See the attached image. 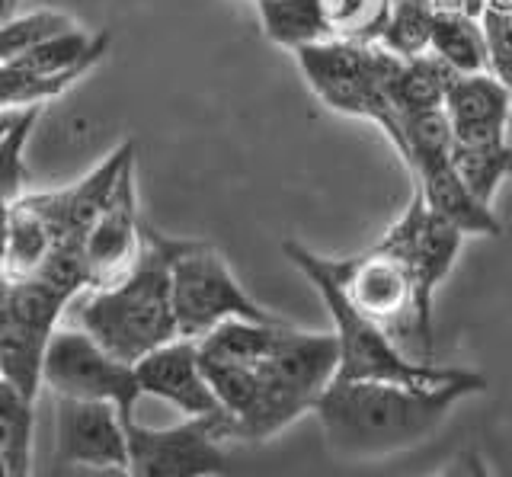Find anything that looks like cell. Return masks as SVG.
Wrapping results in <instances>:
<instances>
[{"label":"cell","instance_id":"7","mask_svg":"<svg viewBox=\"0 0 512 477\" xmlns=\"http://www.w3.org/2000/svg\"><path fill=\"white\" fill-rule=\"evenodd\" d=\"M45 388L55 397H77V401H109L132 423L141 401V385L135 365L112 356L103 343H96L87 330L58 327L45 353L42 369Z\"/></svg>","mask_w":512,"mask_h":477},{"label":"cell","instance_id":"31","mask_svg":"<svg viewBox=\"0 0 512 477\" xmlns=\"http://www.w3.org/2000/svg\"><path fill=\"white\" fill-rule=\"evenodd\" d=\"M23 113H26V109H23ZM23 113H13V109H0V145H4V138L13 132V125L20 122Z\"/></svg>","mask_w":512,"mask_h":477},{"label":"cell","instance_id":"29","mask_svg":"<svg viewBox=\"0 0 512 477\" xmlns=\"http://www.w3.org/2000/svg\"><path fill=\"white\" fill-rule=\"evenodd\" d=\"M48 477H128V468H80V465H55Z\"/></svg>","mask_w":512,"mask_h":477},{"label":"cell","instance_id":"30","mask_svg":"<svg viewBox=\"0 0 512 477\" xmlns=\"http://www.w3.org/2000/svg\"><path fill=\"white\" fill-rule=\"evenodd\" d=\"M7 228H10V205L0 202V279H7Z\"/></svg>","mask_w":512,"mask_h":477},{"label":"cell","instance_id":"2","mask_svg":"<svg viewBox=\"0 0 512 477\" xmlns=\"http://www.w3.org/2000/svg\"><path fill=\"white\" fill-rule=\"evenodd\" d=\"M173 241L141 225L138 257L112 282L96 285L74 301V324L103 343L112 356L141 362L154 349L180 340L173 311Z\"/></svg>","mask_w":512,"mask_h":477},{"label":"cell","instance_id":"5","mask_svg":"<svg viewBox=\"0 0 512 477\" xmlns=\"http://www.w3.org/2000/svg\"><path fill=\"white\" fill-rule=\"evenodd\" d=\"M173 311L183 340H205L228 321H279L244 292L228 260L205 241H173Z\"/></svg>","mask_w":512,"mask_h":477},{"label":"cell","instance_id":"32","mask_svg":"<svg viewBox=\"0 0 512 477\" xmlns=\"http://www.w3.org/2000/svg\"><path fill=\"white\" fill-rule=\"evenodd\" d=\"M20 4L23 0H0V20L16 17V13H20Z\"/></svg>","mask_w":512,"mask_h":477},{"label":"cell","instance_id":"15","mask_svg":"<svg viewBox=\"0 0 512 477\" xmlns=\"http://www.w3.org/2000/svg\"><path fill=\"white\" fill-rule=\"evenodd\" d=\"M452 148L413 157L407 164L413 177V189L423 196V202L432 212L442 215L445 221H452V225L468 237L500 234L503 231L500 218H496L490 205L480 202L468 189V183L461 180V173L452 161Z\"/></svg>","mask_w":512,"mask_h":477},{"label":"cell","instance_id":"11","mask_svg":"<svg viewBox=\"0 0 512 477\" xmlns=\"http://www.w3.org/2000/svg\"><path fill=\"white\" fill-rule=\"evenodd\" d=\"M55 465L125 468L128 420L109 401L55 397Z\"/></svg>","mask_w":512,"mask_h":477},{"label":"cell","instance_id":"17","mask_svg":"<svg viewBox=\"0 0 512 477\" xmlns=\"http://www.w3.org/2000/svg\"><path fill=\"white\" fill-rule=\"evenodd\" d=\"M52 337H55L52 330H42L23 321V317H16L0 301V369H4V378L10 385L32 404L39 401V394L45 388L42 369Z\"/></svg>","mask_w":512,"mask_h":477},{"label":"cell","instance_id":"4","mask_svg":"<svg viewBox=\"0 0 512 477\" xmlns=\"http://www.w3.org/2000/svg\"><path fill=\"white\" fill-rule=\"evenodd\" d=\"M308 87L324 100L333 113L375 122L388 135L394 151L404 141V116L391 100V74L397 58L384 45L352 42V39H324L292 52Z\"/></svg>","mask_w":512,"mask_h":477},{"label":"cell","instance_id":"35","mask_svg":"<svg viewBox=\"0 0 512 477\" xmlns=\"http://www.w3.org/2000/svg\"><path fill=\"white\" fill-rule=\"evenodd\" d=\"M509 141H512V125H509Z\"/></svg>","mask_w":512,"mask_h":477},{"label":"cell","instance_id":"21","mask_svg":"<svg viewBox=\"0 0 512 477\" xmlns=\"http://www.w3.org/2000/svg\"><path fill=\"white\" fill-rule=\"evenodd\" d=\"M55 234L48 221L32 209L26 196L10 202V228H7V276L20 279L32 276L42 266V260L52 253Z\"/></svg>","mask_w":512,"mask_h":477},{"label":"cell","instance_id":"12","mask_svg":"<svg viewBox=\"0 0 512 477\" xmlns=\"http://www.w3.org/2000/svg\"><path fill=\"white\" fill-rule=\"evenodd\" d=\"M135 375L144 397H157L176 407L186 420H212L224 439V407L215 397L202 369L196 340H173L135 362Z\"/></svg>","mask_w":512,"mask_h":477},{"label":"cell","instance_id":"16","mask_svg":"<svg viewBox=\"0 0 512 477\" xmlns=\"http://www.w3.org/2000/svg\"><path fill=\"white\" fill-rule=\"evenodd\" d=\"M138 247H141L138 186H135V164H128L116 189H112L106 209L84 237V253L93 266L96 285H106L119 273H125L128 263L138 257Z\"/></svg>","mask_w":512,"mask_h":477},{"label":"cell","instance_id":"13","mask_svg":"<svg viewBox=\"0 0 512 477\" xmlns=\"http://www.w3.org/2000/svg\"><path fill=\"white\" fill-rule=\"evenodd\" d=\"M128 164H135V141H122L84 180L64 189H52V193H26V202L48 221L55 244H84V237L106 209L112 189H116Z\"/></svg>","mask_w":512,"mask_h":477},{"label":"cell","instance_id":"23","mask_svg":"<svg viewBox=\"0 0 512 477\" xmlns=\"http://www.w3.org/2000/svg\"><path fill=\"white\" fill-rule=\"evenodd\" d=\"M32 426H36V404L4 381L0 385V455L7 458L13 477H29Z\"/></svg>","mask_w":512,"mask_h":477},{"label":"cell","instance_id":"37","mask_svg":"<svg viewBox=\"0 0 512 477\" xmlns=\"http://www.w3.org/2000/svg\"><path fill=\"white\" fill-rule=\"evenodd\" d=\"M0 285H4V282H0Z\"/></svg>","mask_w":512,"mask_h":477},{"label":"cell","instance_id":"19","mask_svg":"<svg viewBox=\"0 0 512 477\" xmlns=\"http://www.w3.org/2000/svg\"><path fill=\"white\" fill-rule=\"evenodd\" d=\"M263 36L279 49L298 52L304 45L333 39L320 0H256Z\"/></svg>","mask_w":512,"mask_h":477},{"label":"cell","instance_id":"9","mask_svg":"<svg viewBox=\"0 0 512 477\" xmlns=\"http://www.w3.org/2000/svg\"><path fill=\"white\" fill-rule=\"evenodd\" d=\"M464 237L468 234L432 212L423 202V196L413 189L404 215H400L375 244L381 250L394 253V257L407 266V273L413 279V292H416V311H420V330L429 349H432V298H436L439 285L455 269Z\"/></svg>","mask_w":512,"mask_h":477},{"label":"cell","instance_id":"8","mask_svg":"<svg viewBox=\"0 0 512 477\" xmlns=\"http://www.w3.org/2000/svg\"><path fill=\"white\" fill-rule=\"evenodd\" d=\"M330 273L340 285V292L359 314L384 327L391 337L404 346L413 343L423 359H432V349L420 330V311H416V292L407 266L394 253L372 247L359 257L330 260Z\"/></svg>","mask_w":512,"mask_h":477},{"label":"cell","instance_id":"1","mask_svg":"<svg viewBox=\"0 0 512 477\" xmlns=\"http://www.w3.org/2000/svg\"><path fill=\"white\" fill-rule=\"evenodd\" d=\"M484 391L487 378L471 369L436 388L400 381H330L317 397L314 417L336 458L381 461L426 442L464 397Z\"/></svg>","mask_w":512,"mask_h":477},{"label":"cell","instance_id":"27","mask_svg":"<svg viewBox=\"0 0 512 477\" xmlns=\"http://www.w3.org/2000/svg\"><path fill=\"white\" fill-rule=\"evenodd\" d=\"M480 23L490 45V71L512 90V0H487Z\"/></svg>","mask_w":512,"mask_h":477},{"label":"cell","instance_id":"14","mask_svg":"<svg viewBox=\"0 0 512 477\" xmlns=\"http://www.w3.org/2000/svg\"><path fill=\"white\" fill-rule=\"evenodd\" d=\"M445 116L455 145H493L509 141L512 90L493 71L455 74L445 93Z\"/></svg>","mask_w":512,"mask_h":477},{"label":"cell","instance_id":"10","mask_svg":"<svg viewBox=\"0 0 512 477\" xmlns=\"http://www.w3.org/2000/svg\"><path fill=\"white\" fill-rule=\"evenodd\" d=\"M125 468L128 477H224L231 458L212 420H183L164 429L132 420Z\"/></svg>","mask_w":512,"mask_h":477},{"label":"cell","instance_id":"22","mask_svg":"<svg viewBox=\"0 0 512 477\" xmlns=\"http://www.w3.org/2000/svg\"><path fill=\"white\" fill-rule=\"evenodd\" d=\"M452 161L471 193L493 209V199L500 193L503 180L512 177V141H493V145H455Z\"/></svg>","mask_w":512,"mask_h":477},{"label":"cell","instance_id":"28","mask_svg":"<svg viewBox=\"0 0 512 477\" xmlns=\"http://www.w3.org/2000/svg\"><path fill=\"white\" fill-rule=\"evenodd\" d=\"M436 477H493L490 468H487V461L480 458L477 452H461L452 465H448L442 474Z\"/></svg>","mask_w":512,"mask_h":477},{"label":"cell","instance_id":"6","mask_svg":"<svg viewBox=\"0 0 512 477\" xmlns=\"http://www.w3.org/2000/svg\"><path fill=\"white\" fill-rule=\"evenodd\" d=\"M106 52L109 36L84 33L80 26L36 42L0 65V109L23 113L32 106H48L100 65Z\"/></svg>","mask_w":512,"mask_h":477},{"label":"cell","instance_id":"20","mask_svg":"<svg viewBox=\"0 0 512 477\" xmlns=\"http://www.w3.org/2000/svg\"><path fill=\"white\" fill-rule=\"evenodd\" d=\"M455 71L442 65V61L426 52L416 58H397L391 74V100L400 116L423 113V109H442L448 84H452Z\"/></svg>","mask_w":512,"mask_h":477},{"label":"cell","instance_id":"3","mask_svg":"<svg viewBox=\"0 0 512 477\" xmlns=\"http://www.w3.org/2000/svg\"><path fill=\"white\" fill-rule=\"evenodd\" d=\"M282 253L314 285L317 295L327 305L336 343H340V365H336L333 381H400V385L436 388V385H448V381H458L468 372L458 369V365H436L432 359H413L388 330L368 321L365 314H359L349 305L330 273L327 257H320V253L308 250L298 241H285Z\"/></svg>","mask_w":512,"mask_h":477},{"label":"cell","instance_id":"26","mask_svg":"<svg viewBox=\"0 0 512 477\" xmlns=\"http://www.w3.org/2000/svg\"><path fill=\"white\" fill-rule=\"evenodd\" d=\"M71 26L77 23L68 13H58V10H29V13H16V17L0 20V65L32 49L36 42L58 36Z\"/></svg>","mask_w":512,"mask_h":477},{"label":"cell","instance_id":"18","mask_svg":"<svg viewBox=\"0 0 512 477\" xmlns=\"http://www.w3.org/2000/svg\"><path fill=\"white\" fill-rule=\"evenodd\" d=\"M429 52L455 74H484L490 71V45L484 23L468 10H436Z\"/></svg>","mask_w":512,"mask_h":477},{"label":"cell","instance_id":"36","mask_svg":"<svg viewBox=\"0 0 512 477\" xmlns=\"http://www.w3.org/2000/svg\"><path fill=\"white\" fill-rule=\"evenodd\" d=\"M0 282H4V279H0Z\"/></svg>","mask_w":512,"mask_h":477},{"label":"cell","instance_id":"34","mask_svg":"<svg viewBox=\"0 0 512 477\" xmlns=\"http://www.w3.org/2000/svg\"><path fill=\"white\" fill-rule=\"evenodd\" d=\"M4 381H7V378H4V369H0V385H4Z\"/></svg>","mask_w":512,"mask_h":477},{"label":"cell","instance_id":"33","mask_svg":"<svg viewBox=\"0 0 512 477\" xmlns=\"http://www.w3.org/2000/svg\"><path fill=\"white\" fill-rule=\"evenodd\" d=\"M0 477H13V471H10V465H7V458L0 455Z\"/></svg>","mask_w":512,"mask_h":477},{"label":"cell","instance_id":"25","mask_svg":"<svg viewBox=\"0 0 512 477\" xmlns=\"http://www.w3.org/2000/svg\"><path fill=\"white\" fill-rule=\"evenodd\" d=\"M394 0H320L333 39L375 42L388 23Z\"/></svg>","mask_w":512,"mask_h":477},{"label":"cell","instance_id":"24","mask_svg":"<svg viewBox=\"0 0 512 477\" xmlns=\"http://www.w3.org/2000/svg\"><path fill=\"white\" fill-rule=\"evenodd\" d=\"M432 23H436L432 0H394L378 42L400 58L426 55L432 42Z\"/></svg>","mask_w":512,"mask_h":477}]
</instances>
